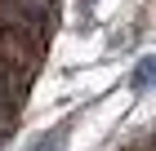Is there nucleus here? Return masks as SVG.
Masks as SVG:
<instances>
[{"label": "nucleus", "instance_id": "f257e3e1", "mask_svg": "<svg viewBox=\"0 0 156 151\" xmlns=\"http://www.w3.org/2000/svg\"><path fill=\"white\" fill-rule=\"evenodd\" d=\"M152 80H156V58H147L143 67H138V76H134V89H147Z\"/></svg>", "mask_w": 156, "mask_h": 151}, {"label": "nucleus", "instance_id": "f03ea898", "mask_svg": "<svg viewBox=\"0 0 156 151\" xmlns=\"http://www.w3.org/2000/svg\"><path fill=\"white\" fill-rule=\"evenodd\" d=\"M85 5H94V0H85Z\"/></svg>", "mask_w": 156, "mask_h": 151}]
</instances>
